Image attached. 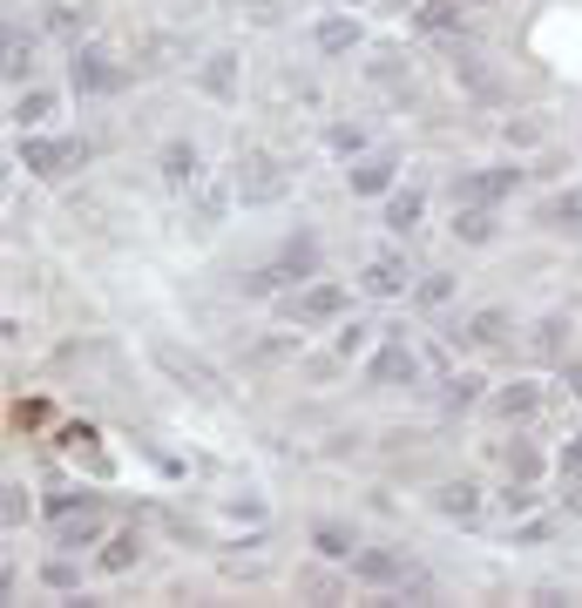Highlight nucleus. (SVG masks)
Wrapping results in <instances>:
<instances>
[{"mask_svg":"<svg viewBox=\"0 0 582 608\" xmlns=\"http://www.w3.org/2000/svg\"><path fill=\"white\" fill-rule=\"evenodd\" d=\"M68 81H75L82 95H123V89H129V68L115 61V55L82 48V41H75V55H68Z\"/></svg>","mask_w":582,"mask_h":608,"instance_id":"2","label":"nucleus"},{"mask_svg":"<svg viewBox=\"0 0 582 608\" xmlns=\"http://www.w3.org/2000/svg\"><path fill=\"white\" fill-rule=\"evenodd\" d=\"M312 41H319V55H353V48H360V27L332 14V21H319V34H312Z\"/></svg>","mask_w":582,"mask_h":608,"instance_id":"20","label":"nucleus"},{"mask_svg":"<svg viewBox=\"0 0 582 608\" xmlns=\"http://www.w3.org/2000/svg\"><path fill=\"white\" fill-rule=\"evenodd\" d=\"M447 298H454V277H447V271H426V284H420V305L434 311V305H447Z\"/></svg>","mask_w":582,"mask_h":608,"instance_id":"33","label":"nucleus"},{"mask_svg":"<svg viewBox=\"0 0 582 608\" xmlns=\"http://www.w3.org/2000/svg\"><path fill=\"white\" fill-rule=\"evenodd\" d=\"M0 68H8V81H27L34 74V41L21 27H8V61H0Z\"/></svg>","mask_w":582,"mask_h":608,"instance_id":"25","label":"nucleus"},{"mask_svg":"<svg viewBox=\"0 0 582 608\" xmlns=\"http://www.w3.org/2000/svg\"><path fill=\"white\" fill-rule=\"evenodd\" d=\"M562 501H569V514L582 520V480H562Z\"/></svg>","mask_w":582,"mask_h":608,"instance_id":"40","label":"nucleus"},{"mask_svg":"<svg viewBox=\"0 0 582 608\" xmlns=\"http://www.w3.org/2000/svg\"><path fill=\"white\" fill-rule=\"evenodd\" d=\"M298 588H305V595H319V601H332V595H339V582H332V575H319V567H312V575H298Z\"/></svg>","mask_w":582,"mask_h":608,"instance_id":"38","label":"nucleus"},{"mask_svg":"<svg viewBox=\"0 0 582 608\" xmlns=\"http://www.w3.org/2000/svg\"><path fill=\"white\" fill-rule=\"evenodd\" d=\"M426 34H454L460 27V0H420V14H413Z\"/></svg>","mask_w":582,"mask_h":608,"instance_id":"23","label":"nucleus"},{"mask_svg":"<svg viewBox=\"0 0 582 608\" xmlns=\"http://www.w3.org/2000/svg\"><path fill=\"white\" fill-rule=\"evenodd\" d=\"M400 176V156L393 149H373V156H353V170H345V183H353V196H386Z\"/></svg>","mask_w":582,"mask_h":608,"instance_id":"7","label":"nucleus"},{"mask_svg":"<svg viewBox=\"0 0 582 608\" xmlns=\"http://www.w3.org/2000/svg\"><path fill=\"white\" fill-rule=\"evenodd\" d=\"M48 27H55L61 41H82V34H89V8H48Z\"/></svg>","mask_w":582,"mask_h":608,"instance_id":"28","label":"nucleus"},{"mask_svg":"<svg viewBox=\"0 0 582 608\" xmlns=\"http://www.w3.org/2000/svg\"><path fill=\"white\" fill-rule=\"evenodd\" d=\"M434 507L447 520H481V486L475 480H447V486H434Z\"/></svg>","mask_w":582,"mask_h":608,"instance_id":"13","label":"nucleus"},{"mask_svg":"<svg viewBox=\"0 0 582 608\" xmlns=\"http://www.w3.org/2000/svg\"><path fill=\"white\" fill-rule=\"evenodd\" d=\"M488 405H494L501 420H535V413H541V392H535L528 379H515V386H501V392H494Z\"/></svg>","mask_w":582,"mask_h":608,"instance_id":"16","label":"nucleus"},{"mask_svg":"<svg viewBox=\"0 0 582 608\" xmlns=\"http://www.w3.org/2000/svg\"><path fill=\"white\" fill-rule=\"evenodd\" d=\"M413 575L407 567V554H393V548H360L353 554V582H366V588H400Z\"/></svg>","mask_w":582,"mask_h":608,"instance_id":"8","label":"nucleus"},{"mask_svg":"<svg viewBox=\"0 0 582 608\" xmlns=\"http://www.w3.org/2000/svg\"><path fill=\"white\" fill-rule=\"evenodd\" d=\"M0 520H8V527H21V520H27V486H21V480L0 486Z\"/></svg>","mask_w":582,"mask_h":608,"instance_id":"31","label":"nucleus"},{"mask_svg":"<svg viewBox=\"0 0 582 608\" xmlns=\"http://www.w3.org/2000/svg\"><path fill=\"white\" fill-rule=\"evenodd\" d=\"M55 108H61L55 89H21V95H14V129H42Z\"/></svg>","mask_w":582,"mask_h":608,"instance_id":"17","label":"nucleus"},{"mask_svg":"<svg viewBox=\"0 0 582 608\" xmlns=\"http://www.w3.org/2000/svg\"><path fill=\"white\" fill-rule=\"evenodd\" d=\"M332 156H366V129H360V122H332Z\"/></svg>","mask_w":582,"mask_h":608,"instance_id":"30","label":"nucleus"},{"mask_svg":"<svg viewBox=\"0 0 582 608\" xmlns=\"http://www.w3.org/2000/svg\"><path fill=\"white\" fill-rule=\"evenodd\" d=\"M460 8H488V0H460Z\"/></svg>","mask_w":582,"mask_h":608,"instance_id":"43","label":"nucleus"},{"mask_svg":"<svg viewBox=\"0 0 582 608\" xmlns=\"http://www.w3.org/2000/svg\"><path fill=\"white\" fill-rule=\"evenodd\" d=\"M556 467H562V480H582V439H569V446H562V460H556Z\"/></svg>","mask_w":582,"mask_h":608,"instance_id":"39","label":"nucleus"},{"mask_svg":"<svg viewBox=\"0 0 582 608\" xmlns=\"http://www.w3.org/2000/svg\"><path fill=\"white\" fill-rule=\"evenodd\" d=\"M157 358L170 365L176 379H190V386H197V392H217V372H210V365H197V358H183V352H170V345H157Z\"/></svg>","mask_w":582,"mask_h":608,"instance_id":"21","label":"nucleus"},{"mask_svg":"<svg viewBox=\"0 0 582 608\" xmlns=\"http://www.w3.org/2000/svg\"><path fill=\"white\" fill-rule=\"evenodd\" d=\"M366 345H373V324H360V318L339 324V358H353V352H366Z\"/></svg>","mask_w":582,"mask_h":608,"instance_id":"35","label":"nucleus"},{"mask_svg":"<svg viewBox=\"0 0 582 608\" xmlns=\"http://www.w3.org/2000/svg\"><path fill=\"white\" fill-rule=\"evenodd\" d=\"M345 284H332V277H312V284H298V291L285 298V318L292 324H339L345 318Z\"/></svg>","mask_w":582,"mask_h":608,"instance_id":"3","label":"nucleus"},{"mask_svg":"<svg viewBox=\"0 0 582 608\" xmlns=\"http://www.w3.org/2000/svg\"><path fill=\"white\" fill-rule=\"evenodd\" d=\"M312 548H319L326 561H353V554H360L353 527H339V520H319V527H312Z\"/></svg>","mask_w":582,"mask_h":608,"instance_id":"19","label":"nucleus"},{"mask_svg":"<svg viewBox=\"0 0 582 608\" xmlns=\"http://www.w3.org/2000/svg\"><path fill=\"white\" fill-rule=\"evenodd\" d=\"M386 8H420V0H386Z\"/></svg>","mask_w":582,"mask_h":608,"instance_id":"42","label":"nucleus"},{"mask_svg":"<svg viewBox=\"0 0 582 608\" xmlns=\"http://www.w3.org/2000/svg\"><path fill=\"white\" fill-rule=\"evenodd\" d=\"M14 156H21V170H34V176H68L75 162H82V142H68V136H34V129H21Z\"/></svg>","mask_w":582,"mask_h":608,"instance_id":"4","label":"nucleus"},{"mask_svg":"<svg viewBox=\"0 0 582 608\" xmlns=\"http://www.w3.org/2000/svg\"><path fill=\"white\" fill-rule=\"evenodd\" d=\"M197 81H204V95H210V102H238V55H230V48L204 55Z\"/></svg>","mask_w":582,"mask_h":608,"instance_id":"11","label":"nucleus"},{"mask_svg":"<svg viewBox=\"0 0 582 608\" xmlns=\"http://www.w3.org/2000/svg\"><path fill=\"white\" fill-rule=\"evenodd\" d=\"M136 561H142V535H136V527H123V535L102 541V575H123V567H136Z\"/></svg>","mask_w":582,"mask_h":608,"instance_id":"18","label":"nucleus"},{"mask_svg":"<svg viewBox=\"0 0 582 608\" xmlns=\"http://www.w3.org/2000/svg\"><path fill=\"white\" fill-rule=\"evenodd\" d=\"M454 74H460V81H468V89H475L481 102H494V74H488L481 61H454Z\"/></svg>","mask_w":582,"mask_h":608,"instance_id":"32","label":"nucleus"},{"mask_svg":"<svg viewBox=\"0 0 582 608\" xmlns=\"http://www.w3.org/2000/svg\"><path fill=\"white\" fill-rule=\"evenodd\" d=\"M454 237L460 243H494V203H454Z\"/></svg>","mask_w":582,"mask_h":608,"instance_id":"15","label":"nucleus"},{"mask_svg":"<svg viewBox=\"0 0 582 608\" xmlns=\"http://www.w3.org/2000/svg\"><path fill=\"white\" fill-rule=\"evenodd\" d=\"M157 170H163V190H176V196H190L204 183V156H197V142H163V156H157Z\"/></svg>","mask_w":582,"mask_h":608,"instance_id":"6","label":"nucleus"},{"mask_svg":"<svg viewBox=\"0 0 582 608\" xmlns=\"http://www.w3.org/2000/svg\"><path fill=\"white\" fill-rule=\"evenodd\" d=\"M541 223H549V230H582V190H562L556 203H549V210H541Z\"/></svg>","mask_w":582,"mask_h":608,"instance_id":"22","label":"nucleus"},{"mask_svg":"<svg viewBox=\"0 0 582 608\" xmlns=\"http://www.w3.org/2000/svg\"><path fill=\"white\" fill-rule=\"evenodd\" d=\"M562 386H569V392L582 399V365H562Z\"/></svg>","mask_w":582,"mask_h":608,"instance_id":"41","label":"nucleus"},{"mask_svg":"<svg viewBox=\"0 0 582 608\" xmlns=\"http://www.w3.org/2000/svg\"><path fill=\"white\" fill-rule=\"evenodd\" d=\"M230 190H238L244 210H271V203H285V196H292V170H285V156H271V149H244V156H238V170H230Z\"/></svg>","mask_w":582,"mask_h":608,"instance_id":"1","label":"nucleus"},{"mask_svg":"<svg viewBox=\"0 0 582 608\" xmlns=\"http://www.w3.org/2000/svg\"><path fill=\"white\" fill-rule=\"evenodd\" d=\"M271 271H278L285 284H305V277H319V243H312V237H292L285 251H278V264H271Z\"/></svg>","mask_w":582,"mask_h":608,"instance_id":"14","label":"nucleus"},{"mask_svg":"<svg viewBox=\"0 0 582 608\" xmlns=\"http://www.w3.org/2000/svg\"><path fill=\"white\" fill-rule=\"evenodd\" d=\"M501 460H509V480H535V473H541V454H535L528 439H515V446H509Z\"/></svg>","mask_w":582,"mask_h":608,"instance_id":"29","label":"nucleus"},{"mask_svg":"<svg viewBox=\"0 0 582 608\" xmlns=\"http://www.w3.org/2000/svg\"><path fill=\"white\" fill-rule=\"evenodd\" d=\"M366 298H407L413 291V271H407V257H393V251H379V257H366Z\"/></svg>","mask_w":582,"mask_h":608,"instance_id":"9","label":"nucleus"},{"mask_svg":"<svg viewBox=\"0 0 582 608\" xmlns=\"http://www.w3.org/2000/svg\"><path fill=\"white\" fill-rule=\"evenodd\" d=\"M42 582L68 595V588H82V567H75V561H48V567H42Z\"/></svg>","mask_w":582,"mask_h":608,"instance_id":"36","label":"nucleus"},{"mask_svg":"<svg viewBox=\"0 0 582 608\" xmlns=\"http://www.w3.org/2000/svg\"><path fill=\"white\" fill-rule=\"evenodd\" d=\"M190 196H197V223L210 230V223L224 217V203H230V196H238V190H224V183H210V176H204V183H197V190H190Z\"/></svg>","mask_w":582,"mask_h":608,"instance_id":"24","label":"nucleus"},{"mask_svg":"<svg viewBox=\"0 0 582 608\" xmlns=\"http://www.w3.org/2000/svg\"><path fill=\"white\" fill-rule=\"evenodd\" d=\"M420 217H426V190H386V230L393 237H413L420 230Z\"/></svg>","mask_w":582,"mask_h":608,"instance_id":"12","label":"nucleus"},{"mask_svg":"<svg viewBox=\"0 0 582 608\" xmlns=\"http://www.w3.org/2000/svg\"><path fill=\"white\" fill-rule=\"evenodd\" d=\"M89 541H102V514H95V507H89L82 520H75V514L61 520V548H89Z\"/></svg>","mask_w":582,"mask_h":608,"instance_id":"27","label":"nucleus"},{"mask_svg":"<svg viewBox=\"0 0 582 608\" xmlns=\"http://www.w3.org/2000/svg\"><path fill=\"white\" fill-rule=\"evenodd\" d=\"M366 379L373 386H407V379H420V352L393 332V339H386L379 352H373V365H366Z\"/></svg>","mask_w":582,"mask_h":608,"instance_id":"5","label":"nucleus"},{"mask_svg":"<svg viewBox=\"0 0 582 608\" xmlns=\"http://www.w3.org/2000/svg\"><path fill=\"white\" fill-rule=\"evenodd\" d=\"M562 332H569L562 318H541V324H535V352H541V358H556V352H562Z\"/></svg>","mask_w":582,"mask_h":608,"instance_id":"34","label":"nucleus"},{"mask_svg":"<svg viewBox=\"0 0 582 608\" xmlns=\"http://www.w3.org/2000/svg\"><path fill=\"white\" fill-rule=\"evenodd\" d=\"M353 8H360V0H353Z\"/></svg>","mask_w":582,"mask_h":608,"instance_id":"44","label":"nucleus"},{"mask_svg":"<svg viewBox=\"0 0 582 608\" xmlns=\"http://www.w3.org/2000/svg\"><path fill=\"white\" fill-rule=\"evenodd\" d=\"M475 399H481V379H475V372L447 379V405H475Z\"/></svg>","mask_w":582,"mask_h":608,"instance_id":"37","label":"nucleus"},{"mask_svg":"<svg viewBox=\"0 0 582 608\" xmlns=\"http://www.w3.org/2000/svg\"><path fill=\"white\" fill-rule=\"evenodd\" d=\"M515 183H522V170H509V162H501V170H475V176L454 183V203H501Z\"/></svg>","mask_w":582,"mask_h":608,"instance_id":"10","label":"nucleus"},{"mask_svg":"<svg viewBox=\"0 0 582 608\" xmlns=\"http://www.w3.org/2000/svg\"><path fill=\"white\" fill-rule=\"evenodd\" d=\"M468 339L475 345H501V339H509V311H475L468 318Z\"/></svg>","mask_w":582,"mask_h":608,"instance_id":"26","label":"nucleus"}]
</instances>
